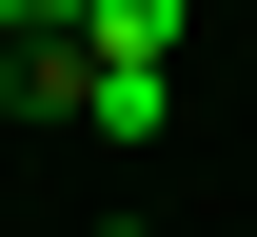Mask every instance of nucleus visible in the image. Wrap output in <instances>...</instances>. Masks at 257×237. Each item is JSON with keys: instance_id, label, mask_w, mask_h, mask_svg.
Masks as SVG:
<instances>
[{"instance_id": "nucleus-1", "label": "nucleus", "mask_w": 257, "mask_h": 237, "mask_svg": "<svg viewBox=\"0 0 257 237\" xmlns=\"http://www.w3.org/2000/svg\"><path fill=\"white\" fill-rule=\"evenodd\" d=\"M198 0H79V60H178Z\"/></svg>"}, {"instance_id": "nucleus-2", "label": "nucleus", "mask_w": 257, "mask_h": 237, "mask_svg": "<svg viewBox=\"0 0 257 237\" xmlns=\"http://www.w3.org/2000/svg\"><path fill=\"white\" fill-rule=\"evenodd\" d=\"M79 79H99L79 40H0V99H20V119H79Z\"/></svg>"}, {"instance_id": "nucleus-4", "label": "nucleus", "mask_w": 257, "mask_h": 237, "mask_svg": "<svg viewBox=\"0 0 257 237\" xmlns=\"http://www.w3.org/2000/svg\"><path fill=\"white\" fill-rule=\"evenodd\" d=\"M119 237H139V217H119Z\"/></svg>"}, {"instance_id": "nucleus-3", "label": "nucleus", "mask_w": 257, "mask_h": 237, "mask_svg": "<svg viewBox=\"0 0 257 237\" xmlns=\"http://www.w3.org/2000/svg\"><path fill=\"white\" fill-rule=\"evenodd\" d=\"M0 40H79V0H0Z\"/></svg>"}]
</instances>
